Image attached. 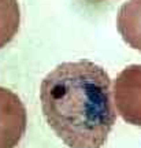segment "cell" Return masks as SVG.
I'll list each match as a JSON object with an SVG mask.
<instances>
[{
	"label": "cell",
	"instance_id": "6da1fadb",
	"mask_svg": "<svg viewBox=\"0 0 141 148\" xmlns=\"http://www.w3.org/2000/svg\"><path fill=\"white\" fill-rule=\"evenodd\" d=\"M40 100L49 127L68 148H103L116 121L110 75L90 60L57 64L41 81Z\"/></svg>",
	"mask_w": 141,
	"mask_h": 148
},
{
	"label": "cell",
	"instance_id": "7a4b0ae2",
	"mask_svg": "<svg viewBox=\"0 0 141 148\" xmlns=\"http://www.w3.org/2000/svg\"><path fill=\"white\" fill-rule=\"evenodd\" d=\"M114 101L123 121L141 126V64H129L114 81Z\"/></svg>",
	"mask_w": 141,
	"mask_h": 148
},
{
	"label": "cell",
	"instance_id": "3957f363",
	"mask_svg": "<svg viewBox=\"0 0 141 148\" xmlns=\"http://www.w3.org/2000/svg\"><path fill=\"white\" fill-rule=\"evenodd\" d=\"M26 110L21 99L0 86V148H15L26 130Z\"/></svg>",
	"mask_w": 141,
	"mask_h": 148
},
{
	"label": "cell",
	"instance_id": "277c9868",
	"mask_svg": "<svg viewBox=\"0 0 141 148\" xmlns=\"http://www.w3.org/2000/svg\"><path fill=\"white\" fill-rule=\"evenodd\" d=\"M116 29L129 47L141 52V0H127L120 5Z\"/></svg>",
	"mask_w": 141,
	"mask_h": 148
},
{
	"label": "cell",
	"instance_id": "5b68a950",
	"mask_svg": "<svg viewBox=\"0 0 141 148\" xmlns=\"http://www.w3.org/2000/svg\"><path fill=\"white\" fill-rule=\"evenodd\" d=\"M19 27V7L16 0H0V48L12 40Z\"/></svg>",
	"mask_w": 141,
	"mask_h": 148
}]
</instances>
